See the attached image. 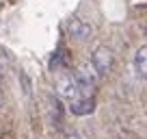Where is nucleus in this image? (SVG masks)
I'll list each match as a JSON object with an SVG mask.
<instances>
[{
	"instance_id": "1",
	"label": "nucleus",
	"mask_w": 147,
	"mask_h": 139,
	"mask_svg": "<svg viewBox=\"0 0 147 139\" xmlns=\"http://www.w3.org/2000/svg\"><path fill=\"white\" fill-rule=\"evenodd\" d=\"M76 85H78V93L82 98H93V89H95L97 80H100V74L95 72L91 63H80L78 70H76Z\"/></svg>"
},
{
	"instance_id": "2",
	"label": "nucleus",
	"mask_w": 147,
	"mask_h": 139,
	"mask_svg": "<svg viewBox=\"0 0 147 139\" xmlns=\"http://www.w3.org/2000/svg\"><path fill=\"white\" fill-rule=\"evenodd\" d=\"M91 65L95 67V72L100 76L110 74L113 67H115V52L110 50L108 46H97L91 55Z\"/></svg>"
},
{
	"instance_id": "3",
	"label": "nucleus",
	"mask_w": 147,
	"mask_h": 139,
	"mask_svg": "<svg viewBox=\"0 0 147 139\" xmlns=\"http://www.w3.org/2000/svg\"><path fill=\"white\" fill-rule=\"evenodd\" d=\"M56 91H59L61 98H65V100H74V98H78V85H76V78H74V74H69V72H61L59 76H56Z\"/></svg>"
},
{
	"instance_id": "4",
	"label": "nucleus",
	"mask_w": 147,
	"mask_h": 139,
	"mask_svg": "<svg viewBox=\"0 0 147 139\" xmlns=\"http://www.w3.org/2000/svg\"><path fill=\"white\" fill-rule=\"evenodd\" d=\"M67 33L74 39H89L93 35V26L82 18H69L67 20Z\"/></svg>"
},
{
	"instance_id": "5",
	"label": "nucleus",
	"mask_w": 147,
	"mask_h": 139,
	"mask_svg": "<svg viewBox=\"0 0 147 139\" xmlns=\"http://www.w3.org/2000/svg\"><path fill=\"white\" fill-rule=\"evenodd\" d=\"M93 109H95V100L93 98H74V100H69V111L74 113V115H89V113H93Z\"/></svg>"
},
{
	"instance_id": "6",
	"label": "nucleus",
	"mask_w": 147,
	"mask_h": 139,
	"mask_svg": "<svg viewBox=\"0 0 147 139\" xmlns=\"http://www.w3.org/2000/svg\"><path fill=\"white\" fill-rule=\"evenodd\" d=\"M134 70L143 80H147V46H141L134 52Z\"/></svg>"
},
{
	"instance_id": "7",
	"label": "nucleus",
	"mask_w": 147,
	"mask_h": 139,
	"mask_svg": "<svg viewBox=\"0 0 147 139\" xmlns=\"http://www.w3.org/2000/svg\"><path fill=\"white\" fill-rule=\"evenodd\" d=\"M50 104H52V115H54V122H56V126H61V102L59 100H54V98H50Z\"/></svg>"
},
{
	"instance_id": "8",
	"label": "nucleus",
	"mask_w": 147,
	"mask_h": 139,
	"mask_svg": "<svg viewBox=\"0 0 147 139\" xmlns=\"http://www.w3.org/2000/svg\"><path fill=\"white\" fill-rule=\"evenodd\" d=\"M69 139H80V135L78 133H71V135H69Z\"/></svg>"
}]
</instances>
